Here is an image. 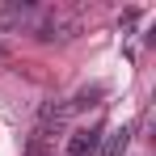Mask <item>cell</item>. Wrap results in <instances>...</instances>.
Segmentation results:
<instances>
[{
	"instance_id": "1",
	"label": "cell",
	"mask_w": 156,
	"mask_h": 156,
	"mask_svg": "<svg viewBox=\"0 0 156 156\" xmlns=\"http://www.w3.org/2000/svg\"><path fill=\"white\" fill-rule=\"evenodd\" d=\"M34 34H38L42 42H63V38H76L80 34V21L68 17V13H47V17L34 26Z\"/></svg>"
},
{
	"instance_id": "5",
	"label": "cell",
	"mask_w": 156,
	"mask_h": 156,
	"mask_svg": "<svg viewBox=\"0 0 156 156\" xmlns=\"http://www.w3.org/2000/svg\"><path fill=\"white\" fill-rule=\"evenodd\" d=\"M0 59H9V47H4V42H0Z\"/></svg>"
},
{
	"instance_id": "4",
	"label": "cell",
	"mask_w": 156,
	"mask_h": 156,
	"mask_svg": "<svg viewBox=\"0 0 156 156\" xmlns=\"http://www.w3.org/2000/svg\"><path fill=\"white\" fill-rule=\"evenodd\" d=\"M127 139H131V131H127V127L110 131V139H105V144H101V152H105V156H118V152H122V148H127Z\"/></svg>"
},
{
	"instance_id": "2",
	"label": "cell",
	"mask_w": 156,
	"mask_h": 156,
	"mask_svg": "<svg viewBox=\"0 0 156 156\" xmlns=\"http://www.w3.org/2000/svg\"><path fill=\"white\" fill-rule=\"evenodd\" d=\"M34 21H38V4H30V0H17V4L0 9V30H26Z\"/></svg>"
},
{
	"instance_id": "3",
	"label": "cell",
	"mask_w": 156,
	"mask_h": 156,
	"mask_svg": "<svg viewBox=\"0 0 156 156\" xmlns=\"http://www.w3.org/2000/svg\"><path fill=\"white\" fill-rule=\"evenodd\" d=\"M93 152H101V127L68 135V156H93Z\"/></svg>"
}]
</instances>
